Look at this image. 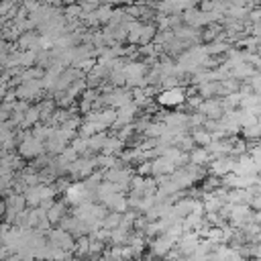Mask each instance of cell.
<instances>
[{"instance_id":"1","label":"cell","mask_w":261,"mask_h":261,"mask_svg":"<svg viewBox=\"0 0 261 261\" xmlns=\"http://www.w3.org/2000/svg\"><path fill=\"white\" fill-rule=\"evenodd\" d=\"M188 100V94L181 86L177 88H169V90H161L157 96H155V102L159 106H167V108H175L179 104H184Z\"/></svg>"},{"instance_id":"2","label":"cell","mask_w":261,"mask_h":261,"mask_svg":"<svg viewBox=\"0 0 261 261\" xmlns=\"http://www.w3.org/2000/svg\"><path fill=\"white\" fill-rule=\"evenodd\" d=\"M47 149H45V143L41 139H37L35 135H29L27 139H22L18 143V155L22 159H37L39 155H43Z\"/></svg>"},{"instance_id":"3","label":"cell","mask_w":261,"mask_h":261,"mask_svg":"<svg viewBox=\"0 0 261 261\" xmlns=\"http://www.w3.org/2000/svg\"><path fill=\"white\" fill-rule=\"evenodd\" d=\"M173 247H175V241H171V239H169L165 232L149 241V249H151V255H153V257H157V259H165Z\"/></svg>"},{"instance_id":"4","label":"cell","mask_w":261,"mask_h":261,"mask_svg":"<svg viewBox=\"0 0 261 261\" xmlns=\"http://www.w3.org/2000/svg\"><path fill=\"white\" fill-rule=\"evenodd\" d=\"M210 159H214V157L206 147H194L190 151V163H194V165H206V163H210Z\"/></svg>"},{"instance_id":"5","label":"cell","mask_w":261,"mask_h":261,"mask_svg":"<svg viewBox=\"0 0 261 261\" xmlns=\"http://www.w3.org/2000/svg\"><path fill=\"white\" fill-rule=\"evenodd\" d=\"M90 243H92V239H90V234H84V237H80V239H75V247H73V255L75 257H90Z\"/></svg>"},{"instance_id":"6","label":"cell","mask_w":261,"mask_h":261,"mask_svg":"<svg viewBox=\"0 0 261 261\" xmlns=\"http://www.w3.org/2000/svg\"><path fill=\"white\" fill-rule=\"evenodd\" d=\"M106 139L108 135L102 130V133H96L92 137H88V143H90V153H102L104 145H106Z\"/></svg>"},{"instance_id":"7","label":"cell","mask_w":261,"mask_h":261,"mask_svg":"<svg viewBox=\"0 0 261 261\" xmlns=\"http://www.w3.org/2000/svg\"><path fill=\"white\" fill-rule=\"evenodd\" d=\"M122 147H124V141H122L120 137H108V139H106V145H104V149H102V153H106V155H116V153L122 151Z\"/></svg>"},{"instance_id":"8","label":"cell","mask_w":261,"mask_h":261,"mask_svg":"<svg viewBox=\"0 0 261 261\" xmlns=\"http://www.w3.org/2000/svg\"><path fill=\"white\" fill-rule=\"evenodd\" d=\"M192 137H194V141H196L198 147H208V145L214 141L212 133H210V130H204V128H194Z\"/></svg>"},{"instance_id":"9","label":"cell","mask_w":261,"mask_h":261,"mask_svg":"<svg viewBox=\"0 0 261 261\" xmlns=\"http://www.w3.org/2000/svg\"><path fill=\"white\" fill-rule=\"evenodd\" d=\"M120 220H122V212H114V210H110V212L104 216L102 226H104V228L114 230V228H118V226H120Z\"/></svg>"},{"instance_id":"10","label":"cell","mask_w":261,"mask_h":261,"mask_svg":"<svg viewBox=\"0 0 261 261\" xmlns=\"http://www.w3.org/2000/svg\"><path fill=\"white\" fill-rule=\"evenodd\" d=\"M257 53H259V55H261V43H259V47H257Z\"/></svg>"},{"instance_id":"11","label":"cell","mask_w":261,"mask_h":261,"mask_svg":"<svg viewBox=\"0 0 261 261\" xmlns=\"http://www.w3.org/2000/svg\"><path fill=\"white\" fill-rule=\"evenodd\" d=\"M141 2H143V0H141Z\"/></svg>"}]
</instances>
